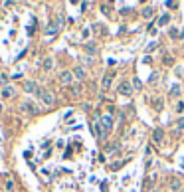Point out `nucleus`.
I'll return each mask as SVG.
<instances>
[{
  "label": "nucleus",
  "mask_w": 184,
  "mask_h": 192,
  "mask_svg": "<svg viewBox=\"0 0 184 192\" xmlns=\"http://www.w3.org/2000/svg\"><path fill=\"white\" fill-rule=\"evenodd\" d=\"M38 97H40L42 105H48V107L56 103V97H53V93L48 91V89H42V91H38Z\"/></svg>",
  "instance_id": "obj_1"
},
{
  "label": "nucleus",
  "mask_w": 184,
  "mask_h": 192,
  "mask_svg": "<svg viewBox=\"0 0 184 192\" xmlns=\"http://www.w3.org/2000/svg\"><path fill=\"white\" fill-rule=\"evenodd\" d=\"M20 109H22L24 113H28V115H38V113H40V109L36 107L34 101H24V103L20 105Z\"/></svg>",
  "instance_id": "obj_2"
},
{
  "label": "nucleus",
  "mask_w": 184,
  "mask_h": 192,
  "mask_svg": "<svg viewBox=\"0 0 184 192\" xmlns=\"http://www.w3.org/2000/svg\"><path fill=\"white\" fill-rule=\"evenodd\" d=\"M71 73H73V77H75V79H79V81H83V79L87 77V69H85L83 66L73 67V71H71Z\"/></svg>",
  "instance_id": "obj_3"
},
{
  "label": "nucleus",
  "mask_w": 184,
  "mask_h": 192,
  "mask_svg": "<svg viewBox=\"0 0 184 192\" xmlns=\"http://www.w3.org/2000/svg\"><path fill=\"white\" fill-rule=\"evenodd\" d=\"M71 81H73V73H71V71L59 73V83H62V85H69Z\"/></svg>",
  "instance_id": "obj_4"
},
{
  "label": "nucleus",
  "mask_w": 184,
  "mask_h": 192,
  "mask_svg": "<svg viewBox=\"0 0 184 192\" xmlns=\"http://www.w3.org/2000/svg\"><path fill=\"white\" fill-rule=\"evenodd\" d=\"M119 93H123V95H131V93H133L131 81H121V83H119Z\"/></svg>",
  "instance_id": "obj_5"
},
{
  "label": "nucleus",
  "mask_w": 184,
  "mask_h": 192,
  "mask_svg": "<svg viewBox=\"0 0 184 192\" xmlns=\"http://www.w3.org/2000/svg\"><path fill=\"white\" fill-rule=\"evenodd\" d=\"M99 123H101V127H105V131H111V127H113V117H111V115H103Z\"/></svg>",
  "instance_id": "obj_6"
},
{
  "label": "nucleus",
  "mask_w": 184,
  "mask_h": 192,
  "mask_svg": "<svg viewBox=\"0 0 184 192\" xmlns=\"http://www.w3.org/2000/svg\"><path fill=\"white\" fill-rule=\"evenodd\" d=\"M24 91L26 93H34L36 91V81H30V79H28V81H24Z\"/></svg>",
  "instance_id": "obj_7"
},
{
  "label": "nucleus",
  "mask_w": 184,
  "mask_h": 192,
  "mask_svg": "<svg viewBox=\"0 0 184 192\" xmlns=\"http://www.w3.org/2000/svg\"><path fill=\"white\" fill-rule=\"evenodd\" d=\"M12 95H14V87H12V85H6V87H2V97H4V99L12 97Z\"/></svg>",
  "instance_id": "obj_8"
},
{
  "label": "nucleus",
  "mask_w": 184,
  "mask_h": 192,
  "mask_svg": "<svg viewBox=\"0 0 184 192\" xmlns=\"http://www.w3.org/2000/svg\"><path fill=\"white\" fill-rule=\"evenodd\" d=\"M42 67H44V71H52V69H53V60H52V57H46L44 63H42Z\"/></svg>",
  "instance_id": "obj_9"
},
{
  "label": "nucleus",
  "mask_w": 184,
  "mask_h": 192,
  "mask_svg": "<svg viewBox=\"0 0 184 192\" xmlns=\"http://www.w3.org/2000/svg\"><path fill=\"white\" fill-rule=\"evenodd\" d=\"M109 87H111V75H105L103 81H101V89H103V91H107Z\"/></svg>",
  "instance_id": "obj_10"
},
{
  "label": "nucleus",
  "mask_w": 184,
  "mask_h": 192,
  "mask_svg": "<svg viewBox=\"0 0 184 192\" xmlns=\"http://www.w3.org/2000/svg\"><path fill=\"white\" fill-rule=\"evenodd\" d=\"M162 137H164V133H162V129H156L154 133H153V139L156 143H162Z\"/></svg>",
  "instance_id": "obj_11"
},
{
  "label": "nucleus",
  "mask_w": 184,
  "mask_h": 192,
  "mask_svg": "<svg viewBox=\"0 0 184 192\" xmlns=\"http://www.w3.org/2000/svg\"><path fill=\"white\" fill-rule=\"evenodd\" d=\"M170 188L174 190V192H178V190L182 188V182H180V180H178V178H174V180H172V182H170Z\"/></svg>",
  "instance_id": "obj_12"
},
{
  "label": "nucleus",
  "mask_w": 184,
  "mask_h": 192,
  "mask_svg": "<svg viewBox=\"0 0 184 192\" xmlns=\"http://www.w3.org/2000/svg\"><path fill=\"white\" fill-rule=\"evenodd\" d=\"M153 14H154V8H150V6H147L143 10V18H150Z\"/></svg>",
  "instance_id": "obj_13"
},
{
  "label": "nucleus",
  "mask_w": 184,
  "mask_h": 192,
  "mask_svg": "<svg viewBox=\"0 0 184 192\" xmlns=\"http://www.w3.org/2000/svg\"><path fill=\"white\" fill-rule=\"evenodd\" d=\"M176 131H184V117L176 119Z\"/></svg>",
  "instance_id": "obj_14"
},
{
  "label": "nucleus",
  "mask_w": 184,
  "mask_h": 192,
  "mask_svg": "<svg viewBox=\"0 0 184 192\" xmlns=\"http://www.w3.org/2000/svg\"><path fill=\"white\" fill-rule=\"evenodd\" d=\"M168 18H170V16H168V14H162V16H160V18H159V26H164L166 22H168Z\"/></svg>",
  "instance_id": "obj_15"
},
{
  "label": "nucleus",
  "mask_w": 184,
  "mask_h": 192,
  "mask_svg": "<svg viewBox=\"0 0 184 192\" xmlns=\"http://www.w3.org/2000/svg\"><path fill=\"white\" fill-rule=\"evenodd\" d=\"M71 95H73V97H79V95H81V87H79V85L71 87Z\"/></svg>",
  "instance_id": "obj_16"
},
{
  "label": "nucleus",
  "mask_w": 184,
  "mask_h": 192,
  "mask_svg": "<svg viewBox=\"0 0 184 192\" xmlns=\"http://www.w3.org/2000/svg\"><path fill=\"white\" fill-rule=\"evenodd\" d=\"M95 133H97V137H103V127H101L99 121H97V125H95Z\"/></svg>",
  "instance_id": "obj_17"
},
{
  "label": "nucleus",
  "mask_w": 184,
  "mask_h": 192,
  "mask_svg": "<svg viewBox=\"0 0 184 192\" xmlns=\"http://www.w3.org/2000/svg\"><path fill=\"white\" fill-rule=\"evenodd\" d=\"M4 188H6L8 192H12V190H14V182H12V180H6V184H4Z\"/></svg>",
  "instance_id": "obj_18"
},
{
  "label": "nucleus",
  "mask_w": 184,
  "mask_h": 192,
  "mask_svg": "<svg viewBox=\"0 0 184 192\" xmlns=\"http://www.w3.org/2000/svg\"><path fill=\"white\" fill-rule=\"evenodd\" d=\"M0 83L6 87V83H8V75H6V73H0Z\"/></svg>",
  "instance_id": "obj_19"
},
{
  "label": "nucleus",
  "mask_w": 184,
  "mask_h": 192,
  "mask_svg": "<svg viewBox=\"0 0 184 192\" xmlns=\"http://www.w3.org/2000/svg\"><path fill=\"white\" fill-rule=\"evenodd\" d=\"M170 38H180V34H178L176 28H170Z\"/></svg>",
  "instance_id": "obj_20"
},
{
  "label": "nucleus",
  "mask_w": 184,
  "mask_h": 192,
  "mask_svg": "<svg viewBox=\"0 0 184 192\" xmlns=\"http://www.w3.org/2000/svg\"><path fill=\"white\" fill-rule=\"evenodd\" d=\"M154 109H156V111L162 109V99H156V101H154Z\"/></svg>",
  "instance_id": "obj_21"
},
{
  "label": "nucleus",
  "mask_w": 184,
  "mask_h": 192,
  "mask_svg": "<svg viewBox=\"0 0 184 192\" xmlns=\"http://www.w3.org/2000/svg\"><path fill=\"white\" fill-rule=\"evenodd\" d=\"M87 52H89L91 56H95V54H97V48H95V46H87Z\"/></svg>",
  "instance_id": "obj_22"
},
{
  "label": "nucleus",
  "mask_w": 184,
  "mask_h": 192,
  "mask_svg": "<svg viewBox=\"0 0 184 192\" xmlns=\"http://www.w3.org/2000/svg\"><path fill=\"white\" fill-rule=\"evenodd\" d=\"M176 75H180V77L184 75V66H178L176 67Z\"/></svg>",
  "instance_id": "obj_23"
},
{
  "label": "nucleus",
  "mask_w": 184,
  "mask_h": 192,
  "mask_svg": "<svg viewBox=\"0 0 184 192\" xmlns=\"http://www.w3.org/2000/svg\"><path fill=\"white\" fill-rule=\"evenodd\" d=\"M182 109H184V101H178V103H176V111H178V113H180Z\"/></svg>",
  "instance_id": "obj_24"
},
{
  "label": "nucleus",
  "mask_w": 184,
  "mask_h": 192,
  "mask_svg": "<svg viewBox=\"0 0 184 192\" xmlns=\"http://www.w3.org/2000/svg\"><path fill=\"white\" fill-rule=\"evenodd\" d=\"M178 93H180V87L174 85V87H172V91H170V95H178Z\"/></svg>",
  "instance_id": "obj_25"
},
{
  "label": "nucleus",
  "mask_w": 184,
  "mask_h": 192,
  "mask_svg": "<svg viewBox=\"0 0 184 192\" xmlns=\"http://www.w3.org/2000/svg\"><path fill=\"white\" fill-rule=\"evenodd\" d=\"M178 192H184V188H180V190H178Z\"/></svg>",
  "instance_id": "obj_26"
},
{
  "label": "nucleus",
  "mask_w": 184,
  "mask_h": 192,
  "mask_svg": "<svg viewBox=\"0 0 184 192\" xmlns=\"http://www.w3.org/2000/svg\"><path fill=\"white\" fill-rule=\"evenodd\" d=\"M153 192H160V190H153Z\"/></svg>",
  "instance_id": "obj_27"
},
{
  "label": "nucleus",
  "mask_w": 184,
  "mask_h": 192,
  "mask_svg": "<svg viewBox=\"0 0 184 192\" xmlns=\"http://www.w3.org/2000/svg\"><path fill=\"white\" fill-rule=\"evenodd\" d=\"M0 111H2V105H0Z\"/></svg>",
  "instance_id": "obj_28"
}]
</instances>
